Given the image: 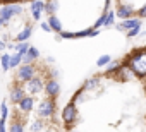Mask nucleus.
I'll return each mask as SVG.
<instances>
[{"mask_svg":"<svg viewBox=\"0 0 146 132\" xmlns=\"http://www.w3.org/2000/svg\"><path fill=\"white\" fill-rule=\"evenodd\" d=\"M129 67L137 76H146V51H139L129 60Z\"/></svg>","mask_w":146,"mask_h":132,"instance_id":"nucleus-1","label":"nucleus"},{"mask_svg":"<svg viewBox=\"0 0 146 132\" xmlns=\"http://www.w3.org/2000/svg\"><path fill=\"white\" fill-rule=\"evenodd\" d=\"M136 26H141V21H139V19H127V21H124L122 24H119L117 29H132V28H136Z\"/></svg>","mask_w":146,"mask_h":132,"instance_id":"nucleus-2","label":"nucleus"},{"mask_svg":"<svg viewBox=\"0 0 146 132\" xmlns=\"http://www.w3.org/2000/svg\"><path fill=\"white\" fill-rule=\"evenodd\" d=\"M132 14V7H129V5H122V7H119V11H117V16L119 17H129Z\"/></svg>","mask_w":146,"mask_h":132,"instance_id":"nucleus-3","label":"nucleus"},{"mask_svg":"<svg viewBox=\"0 0 146 132\" xmlns=\"http://www.w3.org/2000/svg\"><path fill=\"white\" fill-rule=\"evenodd\" d=\"M110 55H102L100 58H98V65H100V67H103V65H107V63H110Z\"/></svg>","mask_w":146,"mask_h":132,"instance_id":"nucleus-4","label":"nucleus"},{"mask_svg":"<svg viewBox=\"0 0 146 132\" xmlns=\"http://www.w3.org/2000/svg\"><path fill=\"white\" fill-rule=\"evenodd\" d=\"M26 0H0V5H14V4H21Z\"/></svg>","mask_w":146,"mask_h":132,"instance_id":"nucleus-5","label":"nucleus"},{"mask_svg":"<svg viewBox=\"0 0 146 132\" xmlns=\"http://www.w3.org/2000/svg\"><path fill=\"white\" fill-rule=\"evenodd\" d=\"M103 24H105V26H112V24H113V12L105 14V21H103Z\"/></svg>","mask_w":146,"mask_h":132,"instance_id":"nucleus-6","label":"nucleus"},{"mask_svg":"<svg viewBox=\"0 0 146 132\" xmlns=\"http://www.w3.org/2000/svg\"><path fill=\"white\" fill-rule=\"evenodd\" d=\"M139 33V26H136V28H132L131 31H129V36H136Z\"/></svg>","mask_w":146,"mask_h":132,"instance_id":"nucleus-7","label":"nucleus"},{"mask_svg":"<svg viewBox=\"0 0 146 132\" xmlns=\"http://www.w3.org/2000/svg\"><path fill=\"white\" fill-rule=\"evenodd\" d=\"M137 16H139V17H146V5H144L143 9H139V12H137Z\"/></svg>","mask_w":146,"mask_h":132,"instance_id":"nucleus-8","label":"nucleus"}]
</instances>
